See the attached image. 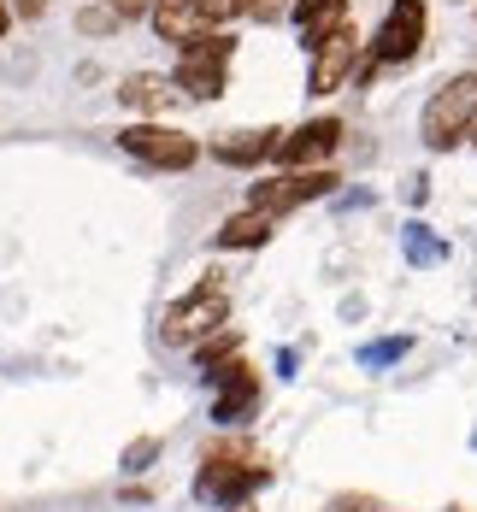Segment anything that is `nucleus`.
I'll return each mask as SVG.
<instances>
[{"label":"nucleus","instance_id":"1","mask_svg":"<svg viewBox=\"0 0 477 512\" xmlns=\"http://www.w3.org/2000/svg\"><path fill=\"white\" fill-rule=\"evenodd\" d=\"M477 130V77L472 71H460V77H448L430 106H424V148L430 154H448L460 136H472Z\"/></svg>","mask_w":477,"mask_h":512},{"label":"nucleus","instance_id":"2","mask_svg":"<svg viewBox=\"0 0 477 512\" xmlns=\"http://www.w3.org/2000/svg\"><path fill=\"white\" fill-rule=\"evenodd\" d=\"M271 483V471H265L254 454H242V448H224V454H207L201 460V477H195V495L201 501H218V507H242L254 489Z\"/></svg>","mask_w":477,"mask_h":512},{"label":"nucleus","instance_id":"3","mask_svg":"<svg viewBox=\"0 0 477 512\" xmlns=\"http://www.w3.org/2000/svg\"><path fill=\"white\" fill-rule=\"evenodd\" d=\"M224 324H230V295L218 283H201L195 295H183V301L165 307V342L171 348H195V342L218 336Z\"/></svg>","mask_w":477,"mask_h":512},{"label":"nucleus","instance_id":"4","mask_svg":"<svg viewBox=\"0 0 477 512\" xmlns=\"http://www.w3.org/2000/svg\"><path fill=\"white\" fill-rule=\"evenodd\" d=\"M230 53H236L230 36H201L195 48H183V65H177L171 83H177L189 101H218V95H224V65H230Z\"/></svg>","mask_w":477,"mask_h":512},{"label":"nucleus","instance_id":"5","mask_svg":"<svg viewBox=\"0 0 477 512\" xmlns=\"http://www.w3.org/2000/svg\"><path fill=\"white\" fill-rule=\"evenodd\" d=\"M336 183H342V177L324 171V165H318V171H289V177H260V183L248 189V206L277 218V212H289V206H307V201H318V195H330Z\"/></svg>","mask_w":477,"mask_h":512},{"label":"nucleus","instance_id":"6","mask_svg":"<svg viewBox=\"0 0 477 512\" xmlns=\"http://www.w3.org/2000/svg\"><path fill=\"white\" fill-rule=\"evenodd\" d=\"M118 148L136 159H148V165H165V171H189L195 165V136H183V130H171V124H130V130H118Z\"/></svg>","mask_w":477,"mask_h":512},{"label":"nucleus","instance_id":"7","mask_svg":"<svg viewBox=\"0 0 477 512\" xmlns=\"http://www.w3.org/2000/svg\"><path fill=\"white\" fill-rule=\"evenodd\" d=\"M419 42H424V0H395L389 18L371 36V59L377 65H407L419 53Z\"/></svg>","mask_w":477,"mask_h":512},{"label":"nucleus","instance_id":"8","mask_svg":"<svg viewBox=\"0 0 477 512\" xmlns=\"http://www.w3.org/2000/svg\"><path fill=\"white\" fill-rule=\"evenodd\" d=\"M207 383L218 389V395H212V418H218V424H242L248 412L260 407V377H254L242 359H224L218 371H207Z\"/></svg>","mask_w":477,"mask_h":512},{"label":"nucleus","instance_id":"9","mask_svg":"<svg viewBox=\"0 0 477 512\" xmlns=\"http://www.w3.org/2000/svg\"><path fill=\"white\" fill-rule=\"evenodd\" d=\"M354 71H360V30L342 24L313 48V95H336Z\"/></svg>","mask_w":477,"mask_h":512},{"label":"nucleus","instance_id":"10","mask_svg":"<svg viewBox=\"0 0 477 512\" xmlns=\"http://www.w3.org/2000/svg\"><path fill=\"white\" fill-rule=\"evenodd\" d=\"M336 142H342V124H336V118H313V124H301V130L283 136L277 159L295 165V171H318V159L336 154Z\"/></svg>","mask_w":477,"mask_h":512},{"label":"nucleus","instance_id":"11","mask_svg":"<svg viewBox=\"0 0 477 512\" xmlns=\"http://www.w3.org/2000/svg\"><path fill=\"white\" fill-rule=\"evenodd\" d=\"M154 30L177 48H195L201 36H212V18L201 12V0H159L154 6Z\"/></svg>","mask_w":477,"mask_h":512},{"label":"nucleus","instance_id":"12","mask_svg":"<svg viewBox=\"0 0 477 512\" xmlns=\"http://www.w3.org/2000/svg\"><path fill=\"white\" fill-rule=\"evenodd\" d=\"M283 148V130H236L224 142H212V159L218 165H260Z\"/></svg>","mask_w":477,"mask_h":512},{"label":"nucleus","instance_id":"13","mask_svg":"<svg viewBox=\"0 0 477 512\" xmlns=\"http://www.w3.org/2000/svg\"><path fill=\"white\" fill-rule=\"evenodd\" d=\"M289 18H295V30L307 36V48H318L330 30H342V24H348V0H295V6H289Z\"/></svg>","mask_w":477,"mask_h":512},{"label":"nucleus","instance_id":"14","mask_svg":"<svg viewBox=\"0 0 477 512\" xmlns=\"http://www.w3.org/2000/svg\"><path fill=\"white\" fill-rule=\"evenodd\" d=\"M118 101L124 106H136V112H165V106L177 101V83H165V77H124L118 83Z\"/></svg>","mask_w":477,"mask_h":512},{"label":"nucleus","instance_id":"15","mask_svg":"<svg viewBox=\"0 0 477 512\" xmlns=\"http://www.w3.org/2000/svg\"><path fill=\"white\" fill-rule=\"evenodd\" d=\"M271 242V212H236V218H224V230H218V248H265Z\"/></svg>","mask_w":477,"mask_h":512},{"label":"nucleus","instance_id":"16","mask_svg":"<svg viewBox=\"0 0 477 512\" xmlns=\"http://www.w3.org/2000/svg\"><path fill=\"white\" fill-rule=\"evenodd\" d=\"M401 248H407L413 265H436V259H448V248L430 236V224H407V230H401Z\"/></svg>","mask_w":477,"mask_h":512},{"label":"nucleus","instance_id":"17","mask_svg":"<svg viewBox=\"0 0 477 512\" xmlns=\"http://www.w3.org/2000/svg\"><path fill=\"white\" fill-rule=\"evenodd\" d=\"M195 359H201V371H218L224 359H236V330H218V336H207V342L195 348Z\"/></svg>","mask_w":477,"mask_h":512},{"label":"nucleus","instance_id":"18","mask_svg":"<svg viewBox=\"0 0 477 512\" xmlns=\"http://www.w3.org/2000/svg\"><path fill=\"white\" fill-rule=\"evenodd\" d=\"M413 348L407 336H383V342H371V348H360V365H389V359H401Z\"/></svg>","mask_w":477,"mask_h":512},{"label":"nucleus","instance_id":"19","mask_svg":"<svg viewBox=\"0 0 477 512\" xmlns=\"http://www.w3.org/2000/svg\"><path fill=\"white\" fill-rule=\"evenodd\" d=\"M154 454H159V442H148V436H142V442H130L124 465H130V471H148V460H154Z\"/></svg>","mask_w":477,"mask_h":512},{"label":"nucleus","instance_id":"20","mask_svg":"<svg viewBox=\"0 0 477 512\" xmlns=\"http://www.w3.org/2000/svg\"><path fill=\"white\" fill-rule=\"evenodd\" d=\"M242 6H248V0H201V12H207L212 24H224V18H236Z\"/></svg>","mask_w":477,"mask_h":512},{"label":"nucleus","instance_id":"21","mask_svg":"<svg viewBox=\"0 0 477 512\" xmlns=\"http://www.w3.org/2000/svg\"><path fill=\"white\" fill-rule=\"evenodd\" d=\"M330 512H377V501H371V495H342Z\"/></svg>","mask_w":477,"mask_h":512},{"label":"nucleus","instance_id":"22","mask_svg":"<svg viewBox=\"0 0 477 512\" xmlns=\"http://www.w3.org/2000/svg\"><path fill=\"white\" fill-rule=\"evenodd\" d=\"M106 6H112L118 18H136V12H142V0H106Z\"/></svg>","mask_w":477,"mask_h":512},{"label":"nucleus","instance_id":"23","mask_svg":"<svg viewBox=\"0 0 477 512\" xmlns=\"http://www.w3.org/2000/svg\"><path fill=\"white\" fill-rule=\"evenodd\" d=\"M248 6H254V12H260V18H271V0H248Z\"/></svg>","mask_w":477,"mask_h":512},{"label":"nucleus","instance_id":"24","mask_svg":"<svg viewBox=\"0 0 477 512\" xmlns=\"http://www.w3.org/2000/svg\"><path fill=\"white\" fill-rule=\"evenodd\" d=\"M0 36H6V6H0Z\"/></svg>","mask_w":477,"mask_h":512},{"label":"nucleus","instance_id":"25","mask_svg":"<svg viewBox=\"0 0 477 512\" xmlns=\"http://www.w3.org/2000/svg\"><path fill=\"white\" fill-rule=\"evenodd\" d=\"M230 512H254V507H248V501H242V507H230Z\"/></svg>","mask_w":477,"mask_h":512},{"label":"nucleus","instance_id":"26","mask_svg":"<svg viewBox=\"0 0 477 512\" xmlns=\"http://www.w3.org/2000/svg\"><path fill=\"white\" fill-rule=\"evenodd\" d=\"M472 142H477V130H472Z\"/></svg>","mask_w":477,"mask_h":512},{"label":"nucleus","instance_id":"27","mask_svg":"<svg viewBox=\"0 0 477 512\" xmlns=\"http://www.w3.org/2000/svg\"><path fill=\"white\" fill-rule=\"evenodd\" d=\"M472 442H477V436H472Z\"/></svg>","mask_w":477,"mask_h":512}]
</instances>
